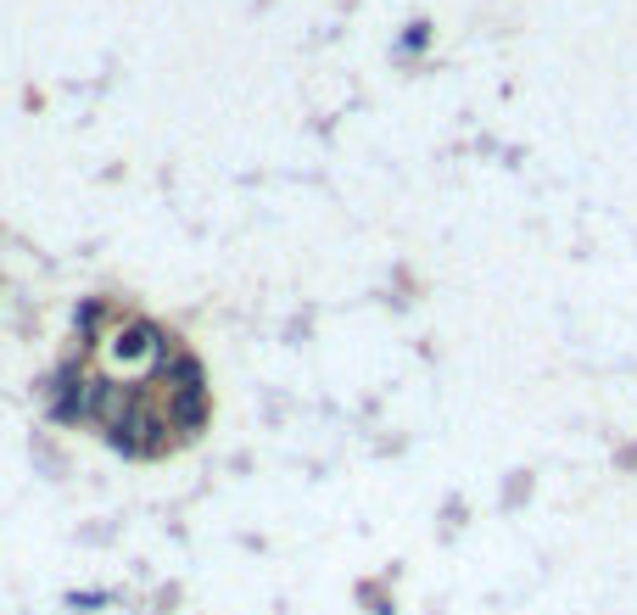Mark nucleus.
Listing matches in <instances>:
<instances>
[{
	"mask_svg": "<svg viewBox=\"0 0 637 615\" xmlns=\"http://www.w3.org/2000/svg\"><path fill=\"white\" fill-rule=\"evenodd\" d=\"M168 375H174V425L179 431H202V419H208L202 369H196L190 358H168Z\"/></svg>",
	"mask_w": 637,
	"mask_h": 615,
	"instance_id": "f257e3e1",
	"label": "nucleus"
},
{
	"mask_svg": "<svg viewBox=\"0 0 637 615\" xmlns=\"http://www.w3.org/2000/svg\"><path fill=\"white\" fill-rule=\"evenodd\" d=\"M113 353H118V364H123V358H129V364H157V358L168 353V342H163V330H157V324L134 319V324H123V330H118Z\"/></svg>",
	"mask_w": 637,
	"mask_h": 615,
	"instance_id": "f03ea898",
	"label": "nucleus"
}]
</instances>
